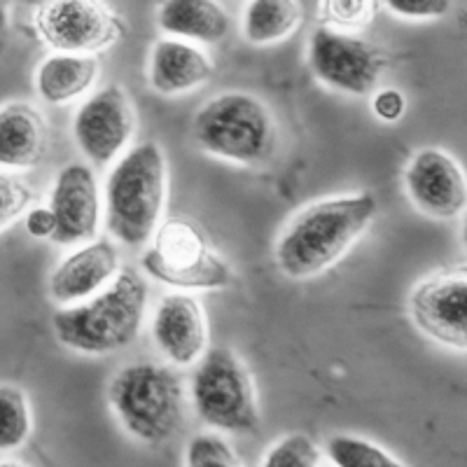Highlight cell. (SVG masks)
<instances>
[{
	"instance_id": "obj_1",
	"label": "cell",
	"mask_w": 467,
	"mask_h": 467,
	"mask_svg": "<svg viewBox=\"0 0 467 467\" xmlns=\"http://www.w3.org/2000/svg\"><path fill=\"white\" fill-rule=\"evenodd\" d=\"M372 192L325 199L302 208L283 229L276 262L290 278L318 276L353 248L377 218Z\"/></svg>"
},
{
	"instance_id": "obj_2",
	"label": "cell",
	"mask_w": 467,
	"mask_h": 467,
	"mask_svg": "<svg viewBox=\"0 0 467 467\" xmlns=\"http://www.w3.org/2000/svg\"><path fill=\"white\" fill-rule=\"evenodd\" d=\"M148 285L133 269L117 271L110 285L85 304L54 314L52 327L64 346L89 356L115 353L140 332Z\"/></svg>"
},
{
	"instance_id": "obj_3",
	"label": "cell",
	"mask_w": 467,
	"mask_h": 467,
	"mask_svg": "<svg viewBox=\"0 0 467 467\" xmlns=\"http://www.w3.org/2000/svg\"><path fill=\"white\" fill-rule=\"evenodd\" d=\"M166 164L157 143H140L124 154L106 182V224L124 245H143L164 211Z\"/></svg>"
},
{
	"instance_id": "obj_4",
	"label": "cell",
	"mask_w": 467,
	"mask_h": 467,
	"mask_svg": "<svg viewBox=\"0 0 467 467\" xmlns=\"http://www.w3.org/2000/svg\"><path fill=\"white\" fill-rule=\"evenodd\" d=\"M112 409L136 440L160 444L182 423V383L169 367L136 362L124 367L108 390Z\"/></svg>"
},
{
	"instance_id": "obj_5",
	"label": "cell",
	"mask_w": 467,
	"mask_h": 467,
	"mask_svg": "<svg viewBox=\"0 0 467 467\" xmlns=\"http://www.w3.org/2000/svg\"><path fill=\"white\" fill-rule=\"evenodd\" d=\"M192 136L208 154L239 164H257L274 154L276 122L260 99L232 91L211 99L197 112Z\"/></svg>"
},
{
	"instance_id": "obj_6",
	"label": "cell",
	"mask_w": 467,
	"mask_h": 467,
	"mask_svg": "<svg viewBox=\"0 0 467 467\" xmlns=\"http://www.w3.org/2000/svg\"><path fill=\"white\" fill-rule=\"evenodd\" d=\"M192 400L199 419L218 431L250 432L260 423L253 379L239 356L224 346L203 350L192 377Z\"/></svg>"
},
{
	"instance_id": "obj_7",
	"label": "cell",
	"mask_w": 467,
	"mask_h": 467,
	"mask_svg": "<svg viewBox=\"0 0 467 467\" xmlns=\"http://www.w3.org/2000/svg\"><path fill=\"white\" fill-rule=\"evenodd\" d=\"M154 232V245L143 257V269L150 276L190 290H215L232 283L229 265L208 245L194 223L171 218Z\"/></svg>"
},
{
	"instance_id": "obj_8",
	"label": "cell",
	"mask_w": 467,
	"mask_h": 467,
	"mask_svg": "<svg viewBox=\"0 0 467 467\" xmlns=\"http://www.w3.org/2000/svg\"><path fill=\"white\" fill-rule=\"evenodd\" d=\"M37 36L57 52L91 54L122 33V22L103 0H43L36 10Z\"/></svg>"
},
{
	"instance_id": "obj_9",
	"label": "cell",
	"mask_w": 467,
	"mask_h": 467,
	"mask_svg": "<svg viewBox=\"0 0 467 467\" xmlns=\"http://www.w3.org/2000/svg\"><path fill=\"white\" fill-rule=\"evenodd\" d=\"M308 66L323 85L362 96L377 87L386 58L362 37L323 26L308 43Z\"/></svg>"
},
{
	"instance_id": "obj_10",
	"label": "cell",
	"mask_w": 467,
	"mask_h": 467,
	"mask_svg": "<svg viewBox=\"0 0 467 467\" xmlns=\"http://www.w3.org/2000/svg\"><path fill=\"white\" fill-rule=\"evenodd\" d=\"M133 122L136 117H133L131 103L124 89L112 85L96 91L75 115L73 133L78 148L94 164H108L129 143Z\"/></svg>"
},
{
	"instance_id": "obj_11",
	"label": "cell",
	"mask_w": 467,
	"mask_h": 467,
	"mask_svg": "<svg viewBox=\"0 0 467 467\" xmlns=\"http://www.w3.org/2000/svg\"><path fill=\"white\" fill-rule=\"evenodd\" d=\"M411 318L420 332L451 346L465 350L467 346V278L465 274H449V276L428 278L419 283L409 299Z\"/></svg>"
},
{
	"instance_id": "obj_12",
	"label": "cell",
	"mask_w": 467,
	"mask_h": 467,
	"mask_svg": "<svg viewBox=\"0 0 467 467\" xmlns=\"http://www.w3.org/2000/svg\"><path fill=\"white\" fill-rule=\"evenodd\" d=\"M404 185L414 206L431 218L451 220L465 211V173L440 150H420L404 171Z\"/></svg>"
},
{
	"instance_id": "obj_13",
	"label": "cell",
	"mask_w": 467,
	"mask_h": 467,
	"mask_svg": "<svg viewBox=\"0 0 467 467\" xmlns=\"http://www.w3.org/2000/svg\"><path fill=\"white\" fill-rule=\"evenodd\" d=\"M49 211L57 218L52 236L57 244L73 245L94 239L101 215L94 171L85 164H70L61 169L54 182Z\"/></svg>"
},
{
	"instance_id": "obj_14",
	"label": "cell",
	"mask_w": 467,
	"mask_h": 467,
	"mask_svg": "<svg viewBox=\"0 0 467 467\" xmlns=\"http://www.w3.org/2000/svg\"><path fill=\"white\" fill-rule=\"evenodd\" d=\"M152 335L173 365H194L208 344L206 316L190 295H169L160 302L152 320Z\"/></svg>"
},
{
	"instance_id": "obj_15",
	"label": "cell",
	"mask_w": 467,
	"mask_h": 467,
	"mask_svg": "<svg viewBox=\"0 0 467 467\" xmlns=\"http://www.w3.org/2000/svg\"><path fill=\"white\" fill-rule=\"evenodd\" d=\"M119 271L117 250L110 241H94L66 257L49 276V297L61 306L91 297L99 287L108 285Z\"/></svg>"
},
{
	"instance_id": "obj_16",
	"label": "cell",
	"mask_w": 467,
	"mask_h": 467,
	"mask_svg": "<svg viewBox=\"0 0 467 467\" xmlns=\"http://www.w3.org/2000/svg\"><path fill=\"white\" fill-rule=\"evenodd\" d=\"M213 75L211 58L181 37L157 40L150 57V85L160 94L173 96L202 87Z\"/></svg>"
},
{
	"instance_id": "obj_17",
	"label": "cell",
	"mask_w": 467,
	"mask_h": 467,
	"mask_svg": "<svg viewBox=\"0 0 467 467\" xmlns=\"http://www.w3.org/2000/svg\"><path fill=\"white\" fill-rule=\"evenodd\" d=\"M47 150V127L28 103H7L0 108V166L33 169Z\"/></svg>"
},
{
	"instance_id": "obj_18",
	"label": "cell",
	"mask_w": 467,
	"mask_h": 467,
	"mask_svg": "<svg viewBox=\"0 0 467 467\" xmlns=\"http://www.w3.org/2000/svg\"><path fill=\"white\" fill-rule=\"evenodd\" d=\"M157 24L164 33L194 43H220L229 33V15L215 0H161Z\"/></svg>"
},
{
	"instance_id": "obj_19",
	"label": "cell",
	"mask_w": 467,
	"mask_h": 467,
	"mask_svg": "<svg viewBox=\"0 0 467 467\" xmlns=\"http://www.w3.org/2000/svg\"><path fill=\"white\" fill-rule=\"evenodd\" d=\"M99 64L91 54L57 52L47 57L36 70V89L40 99L52 106L85 94L96 80Z\"/></svg>"
},
{
	"instance_id": "obj_20",
	"label": "cell",
	"mask_w": 467,
	"mask_h": 467,
	"mask_svg": "<svg viewBox=\"0 0 467 467\" xmlns=\"http://www.w3.org/2000/svg\"><path fill=\"white\" fill-rule=\"evenodd\" d=\"M299 24H302L299 0H248L241 28L250 45L265 47L295 36Z\"/></svg>"
},
{
	"instance_id": "obj_21",
	"label": "cell",
	"mask_w": 467,
	"mask_h": 467,
	"mask_svg": "<svg viewBox=\"0 0 467 467\" xmlns=\"http://www.w3.org/2000/svg\"><path fill=\"white\" fill-rule=\"evenodd\" d=\"M31 404L22 388L0 383V451H15L31 437Z\"/></svg>"
},
{
	"instance_id": "obj_22",
	"label": "cell",
	"mask_w": 467,
	"mask_h": 467,
	"mask_svg": "<svg viewBox=\"0 0 467 467\" xmlns=\"http://www.w3.org/2000/svg\"><path fill=\"white\" fill-rule=\"evenodd\" d=\"M329 461L339 467H400L402 462L395 461L381 446L372 441L350 435H335L327 441Z\"/></svg>"
},
{
	"instance_id": "obj_23",
	"label": "cell",
	"mask_w": 467,
	"mask_h": 467,
	"mask_svg": "<svg viewBox=\"0 0 467 467\" xmlns=\"http://www.w3.org/2000/svg\"><path fill=\"white\" fill-rule=\"evenodd\" d=\"M379 0H318V19L337 31H362L374 22Z\"/></svg>"
},
{
	"instance_id": "obj_24",
	"label": "cell",
	"mask_w": 467,
	"mask_h": 467,
	"mask_svg": "<svg viewBox=\"0 0 467 467\" xmlns=\"http://www.w3.org/2000/svg\"><path fill=\"white\" fill-rule=\"evenodd\" d=\"M266 467H318L323 453L316 441L306 435H290L278 441L265 458Z\"/></svg>"
},
{
	"instance_id": "obj_25",
	"label": "cell",
	"mask_w": 467,
	"mask_h": 467,
	"mask_svg": "<svg viewBox=\"0 0 467 467\" xmlns=\"http://www.w3.org/2000/svg\"><path fill=\"white\" fill-rule=\"evenodd\" d=\"M185 462L190 467H234L239 465L232 446L215 432L194 435L187 444Z\"/></svg>"
},
{
	"instance_id": "obj_26",
	"label": "cell",
	"mask_w": 467,
	"mask_h": 467,
	"mask_svg": "<svg viewBox=\"0 0 467 467\" xmlns=\"http://www.w3.org/2000/svg\"><path fill=\"white\" fill-rule=\"evenodd\" d=\"M33 199V190L22 178L0 171V232L22 218Z\"/></svg>"
},
{
	"instance_id": "obj_27",
	"label": "cell",
	"mask_w": 467,
	"mask_h": 467,
	"mask_svg": "<svg viewBox=\"0 0 467 467\" xmlns=\"http://www.w3.org/2000/svg\"><path fill=\"white\" fill-rule=\"evenodd\" d=\"M383 5L400 19L428 22V19H441L449 15L453 0H383Z\"/></svg>"
},
{
	"instance_id": "obj_28",
	"label": "cell",
	"mask_w": 467,
	"mask_h": 467,
	"mask_svg": "<svg viewBox=\"0 0 467 467\" xmlns=\"http://www.w3.org/2000/svg\"><path fill=\"white\" fill-rule=\"evenodd\" d=\"M372 108L374 115L383 122H398L404 110H407V101H404V96L398 89H383L374 96Z\"/></svg>"
},
{
	"instance_id": "obj_29",
	"label": "cell",
	"mask_w": 467,
	"mask_h": 467,
	"mask_svg": "<svg viewBox=\"0 0 467 467\" xmlns=\"http://www.w3.org/2000/svg\"><path fill=\"white\" fill-rule=\"evenodd\" d=\"M26 229L33 239H52L57 229V218L54 213L45 206L31 208L26 215Z\"/></svg>"
},
{
	"instance_id": "obj_30",
	"label": "cell",
	"mask_w": 467,
	"mask_h": 467,
	"mask_svg": "<svg viewBox=\"0 0 467 467\" xmlns=\"http://www.w3.org/2000/svg\"><path fill=\"white\" fill-rule=\"evenodd\" d=\"M7 40H10V16H7L5 3L0 0V57L5 52Z\"/></svg>"
}]
</instances>
